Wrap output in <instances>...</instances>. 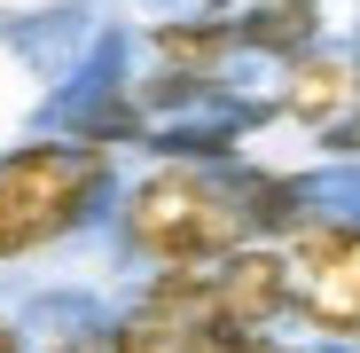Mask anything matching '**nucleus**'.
<instances>
[{
    "label": "nucleus",
    "mask_w": 360,
    "mask_h": 353,
    "mask_svg": "<svg viewBox=\"0 0 360 353\" xmlns=\"http://www.w3.org/2000/svg\"><path fill=\"white\" fill-rule=\"evenodd\" d=\"M0 353H32V345H24V322H16V314H0Z\"/></svg>",
    "instance_id": "13"
},
{
    "label": "nucleus",
    "mask_w": 360,
    "mask_h": 353,
    "mask_svg": "<svg viewBox=\"0 0 360 353\" xmlns=\"http://www.w3.org/2000/svg\"><path fill=\"white\" fill-rule=\"evenodd\" d=\"M39 353H110V322H71V330H55Z\"/></svg>",
    "instance_id": "11"
},
{
    "label": "nucleus",
    "mask_w": 360,
    "mask_h": 353,
    "mask_svg": "<svg viewBox=\"0 0 360 353\" xmlns=\"http://www.w3.org/2000/svg\"><path fill=\"white\" fill-rule=\"evenodd\" d=\"M219 322L227 330H274L290 322V252L282 244H235L219 259Z\"/></svg>",
    "instance_id": "4"
},
{
    "label": "nucleus",
    "mask_w": 360,
    "mask_h": 353,
    "mask_svg": "<svg viewBox=\"0 0 360 353\" xmlns=\"http://www.w3.org/2000/svg\"><path fill=\"white\" fill-rule=\"evenodd\" d=\"M321 157H337V165H360V102L337 118V126H321Z\"/></svg>",
    "instance_id": "10"
},
{
    "label": "nucleus",
    "mask_w": 360,
    "mask_h": 353,
    "mask_svg": "<svg viewBox=\"0 0 360 353\" xmlns=\"http://www.w3.org/2000/svg\"><path fill=\"white\" fill-rule=\"evenodd\" d=\"M243 353H345V345H321V337L290 345V337H274V330H251V337H243Z\"/></svg>",
    "instance_id": "12"
},
{
    "label": "nucleus",
    "mask_w": 360,
    "mask_h": 353,
    "mask_svg": "<svg viewBox=\"0 0 360 353\" xmlns=\"http://www.w3.org/2000/svg\"><path fill=\"white\" fill-rule=\"evenodd\" d=\"M188 8H227V0H188Z\"/></svg>",
    "instance_id": "15"
},
{
    "label": "nucleus",
    "mask_w": 360,
    "mask_h": 353,
    "mask_svg": "<svg viewBox=\"0 0 360 353\" xmlns=\"http://www.w3.org/2000/svg\"><path fill=\"white\" fill-rule=\"evenodd\" d=\"M290 252V314L306 322L321 345H360V204L337 189L297 235H282Z\"/></svg>",
    "instance_id": "3"
},
{
    "label": "nucleus",
    "mask_w": 360,
    "mask_h": 353,
    "mask_svg": "<svg viewBox=\"0 0 360 353\" xmlns=\"http://www.w3.org/2000/svg\"><path fill=\"white\" fill-rule=\"evenodd\" d=\"M63 134L71 142H94V149H149V134H157V118L141 110V94H134V79H86L71 102H63Z\"/></svg>",
    "instance_id": "7"
},
{
    "label": "nucleus",
    "mask_w": 360,
    "mask_h": 353,
    "mask_svg": "<svg viewBox=\"0 0 360 353\" xmlns=\"http://www.w3.org/2000/svg\"><path fill=\"white\" fill-rule=\"evenodd\" d=\"M110 228H117V252L141 267L227 259L235 244H251V220H243L227 165H172V157H157L141 181L117 189Z\"/></svg>",
    "instance_id": "2"
},
{
    "label": "nucleus",
    "mask_w": 360,
    "mask_h": 353,
    "mask_svg": "<svg viewBox=\"0 0 360 353\" xmlns=\"http://www.w3.org/2000/svg\"><path fill=\"white\" fill-rule=\"evenodd\" d=\"M141 47L172 71H227L235 55V8H180V16H157L141 32Z\"/></svg>",
    "instance_id": "8"
},
{
    "label": "nucleus",
    "mask_w": 360,
    "mask_h": 353,
    "mask_svg": "<svg viewBox=\"0 0 360 353\" xmlns=\"http://www.w3.org/2000/svg\"><path fill=\"white\" fill-rule=\"evenodd\" d=\"M282 118H297L306 134H321V126H337V118L360 102V47H306L297 63H282Z\"/></svg>",
    "instance_id": "5"
},
{
    "label": "nucleus",
    "mask_w": 360,
    "mask_h": 353,
    "mask_svg": "<svg viewBox=\"0 0 360 353\" xmlns=\"http://www.w3.org/2000/svg\"><path fill=\"white\" fill-rule=\"evenodd\" d=\"M110 204H117V149L71 134L0 149V267L86 235L94 220H110Z\"/></svg>",
    "instance_id": "1"
},
{
    "label": "nucleus",
    "mask_w": 360,
    "mask_h": 353,
    "mask_svg": "<svg viewBox=\"0 0 360 353\" xmlns=\"http://www.w3.org/2000/svg\"><path fill=\"white\" fill-rule=\"evenodd\" d=\"M8 8H39V0H0V16H8Z\"/></svg>",
    "instance_id": "14"
},
{
    "label": "nucleus",
    "mask_w": 360,
    "mask_h": 353,
    "mask_svg": "<svg viewBox=\"0 0 360 353\" xmlns=\"http://www.w3.org/2000/svg\"><path fill=\"white\" fill-rule=\"evenodd\" d=\"M251 330H219V322H196V314H172V306H117L110 314V353H243Z\"/></svg>",
    "instance_id": "6"
},
{
    "label": "nucleus",
    "mask_w": 360,
    "mask_h": 353,
    "mask_svg": "<svg viewBox=\"0 0 360 353\" xmlns=\"http://www.w3.org/2000/svg\"><path fill=\"white\" fill-rule=\"evenodd\" d=\"M321 0H251L235 8V47L259 63H297L306 47H321Z\"/></svg>",
    "instance_id": "9"
}]
</instances>
